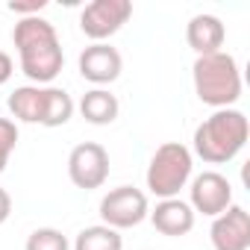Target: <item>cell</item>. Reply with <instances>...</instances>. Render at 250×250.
Segmentation results:
<instances>
[{
	"label": "cell",
	"instance_id": "6da1fadb",
	"mask_svg": "<svg viewBox=\"0 0 250 250\" xmlns=\"http://www.w3.org/2000/svg\"><path fill=\"white\" fill-rule=\"evenodd\" d=\"M12 42L18 47V59H21V71L33 80V83H50L59 77L62 65H65V53L56 36V27L42 18H21L12 30Z\"/></svg>",
	"mask_w": 250,
	"mask_h": 250
},
{
	"label": "cell",
	"instance_id": "7a4b0ae2",
	"mask_svg": "<svg viewBox=\"0 0 250 250\" xmlns=\"http://www.w3.org/2000/svg\"><path fill=\"white\" fill-rule=\"evenodd\" d=\"M247 136H250V124L244 112L215 109L194 130V153L206 165H224L241 153V147L247 145Z\"/></svg>",
	"mask_w": 250,
	"mask_h": 250
},
{
	"label": "cell",
	"instance_id": "3957f363",
	"mask_svg": "<svg viewBox=\"0 0 250 250\" xmlns=\"http://www.w3.org/2000/svg\"><path fill=\"white\" fill-rule=\"evenodd\" d=\"M191 80H194L197 100L212 106V109H232V103L241 97L238 62L224 50L209 53V56H197L194 68H191Z\"/></svg>",
	"mask_w": 250,
	"mask_h": 250
},
{
	"label": "cell",
	"instance_id": "277c9868",
	"mask_svg": "<svg viewBox=\"0 0 250 250\" xmlns=\"http://www.w3.org/2000/svg\"><path fill=\"white\" fill-rule=\"evenodd\" d=\"M191 168H194V159H191V150L180 142H165L162 147H156L150 165H147V188L150 194H156L159 200H171L177 197L188 180H191Z\"/></svg>",
	"mask_w": 250,
	"mask_h": 250
},
{
	"label": "cell",
	"instance_id": "5b68a950",
	"mask_svg": "<svg viewBox=\"0 0 250 250\" xmlns=\"http://www.w3.org/2000/svg\"><path fill=\"white\" fill-rule=\"evenodd\" d=\"M150 215V203H147V194L136 186H118L112 188L103 200H100V218L106 227L112 229H130V227H139L145 218Z\"/></svg>",
	"mask_w": 250,
	"mask_h": 250
},
{
	"label": "cell",
	"instance_id": "8992f818",
	"mask_svg": "<svg viewBox=\"0 0 250 250\" xmlns=\"http://www.w3.org/2000/svg\"><path fill=\"white\" fill-rule=\"evenodd\" d=\"M133 15V3L130 0H94L80 12V30L94 42H106L109 36H115Z\"/></svg>",
	"mask_w": 250,
	"mask_h": 250
},
{
	"label": "cell",
	"instance_id": "52a82bcc",
	"mask_svg": "<svg viewBox=\"0 0 250 250\" xmlns=\"http://www.w3.org/2000/svg\"><path fill=\"white\" fill-rule=\"evenodd\" d=\"M68 177L77 188H100L109 180V153L97 142H83L68 156Z\"/></svg>",
	"mask_w": 250,
	"mask_h": 250
},
{
	"label": "cell",
	"instance_id": "ba28073f",
	"mask_svg": "<svg viewBox=\"0 0 250 250\" xmlns=\"http://www.w3.org/2000/svg\"><path fill=\"white\" fill-rule=\"evenodd\" d=\"M191 212L206 215V218H218L221 212H227L232 206V186L224 174L218 171H203L191 180Z\"/></svg>",
	"mask_w": 250,
	"mask_h": 250
},
{
	"label": "cell",
	"instance_id": "9c48e42d",
	"mask_svg": "<svg viewBox=\"0 0 250 250\" xmlns=\"http://www.w3.org/2000/svg\"><path fill=\"white\" fill-rule=\"evenodd\" d=\"M80 77L94 83L97 88L115 83L121 77V68H124V59L118 53V47L100 42V44H88L83 53H80Z\"/></svg>",
	"mask_w": 250,
	"mask_h": 250
},
{
	"label": "cell",
	"instance_id": "30bf717a",
	"mask_svg": "<svg viewBox=\"0 0 250 250\" xmlns=\"http://www.w3.org/2000/svg\"><path fill=\"white\" fill-rule=\"evenodd\" d=\"M215 250H250V215L244 206H229L212 221L209 229Z\"/></svg>",
	"mask_w": 250,
	"mask_h": 250
},
{
	"label": "cell",
	"instance_id": "8fae6325",
	"mask_svg": "<svg viewBox=\"0 0 250 250\" xmlns=\"http://www.w3.org/2000/svg\"><path fill=\"white\" fill-rule=\"evenodd\" d=\"M224 39H227V30H224V21L218 15H194L186 27V42L188 47L197 53V56H209V53H218L224 47Z\"/></svg>",
	"mask_w": 250,
	"mask_h": 250
},
{
	"label": "cell",
	"instance_id": "7c38bea8",
	"mask_svg": "<svg viewBox=\"0 0 250 250\" xmlns=\"http://www.w3.org/2000/svg\"><path fill=\"white\" fill-rule=\"evenodd\" d=\"M153 221V227L162 232V235H171V238H180V235H188L194 229V212L186 200L180 197H171V200H159L156 209L147 215Z\"/></svg>",
	"mask_w": 250,
	"mask_h": 250
},
{
	"label": "cell",
	"instance_id": "4fadbf2b",
	"mask_svg": "<svg viewBox=\"0 0 250 250\" xmlns=\"http://www.w3.org/2000/svg\"><path fill=\"white\" fill-rule=\"evenodd\" d=\"M118 112H121V103H118V97L109 88H91L80 100V115L88 124H94V127H106V124H112L118 118Z\"/></svg>",
	"mask_w": 250,
	"mask_h": 250
},
{
	"label": "cell",
	"instance_id": "5bb4252c",
	"mask_svg": "<svg viewBox=\"0 0 250 250\" xmlns=\"http://www.w3.org/2000/svg\"><path fill=\"white\" fill-rule=\"evenodd\" d=\"M9 112L24 121V124H42V115H44V88L39 85H21L9 94L6 100Z\"/></svg>",
	"mask_w": 250,
	"mask_h": 250
},
{
	"label": "cell",
	"instance_id": "9a60e30c",
	"mask_svg": "<svg viewBox=\"0 0 250 250\" xmlns=\"http://www.w3.org/2000/svg\"><path fill=\"white\" fill-rule=\"evenodd\" d=\"M74 100L65 88L47 85L44 88V115H42V127H62L74 118Z\"/></svg>",
	"mask_w": 250,
	"mask_h": 250
},
{
	"label": "cell",
	"instance_id": "2e32d148",
	"mask_svg": "<svg viewBox=\"0 0 250 250\" xmlns=\"http://www.w3.org/2000/svg\"><path fill=\"white\" fill-rule=\"evenodd\" d=\"M74 250H124V235L106 224H94L80 229L74 238Z\"/></svg>",
	"mask_w": 250,
	"mask_h": 250
},
{
	"label": "cell",
	"instance_id": "e0dca14e",
	"mask_svg": "<svg viewBox=\"0 0 250 250\" xmlns=\"http://www.w3.org/2000/svg\"><path fill=\"white\" fill-rule=\"evenodd\" d=\"M24 250H71V244L56 227H39L30 232Z\"/></svg>",
	"mask_w": 250,
	"mask_h": 250
},
{
	"label": "cell",
	"instance_id": "ac0fdd59",
	"mask_svg": "<svg viewBox=\"0 0 250 250\" xmlns=\"http://www.w3.org/2000/svg\"><path fill=\"white\" fill-rule=\"evenodd\" d=\"M15 145H18V127H15V121L0 118V174L6 171V162H9Z\"/></svg>",
	"mask_w": 250,
	"mask_h": 250
},
{
	"label": "cell",
	"instance_id": "d6986e66",
	"mask_svg": "<svg viewBox=\"0 0 250 250\" xmlns=\"http://www.w3.org/2000/svg\"><path fill=\"white\" fill-rule=\"evenodd\" d=\"M44 6H47V0H9V3H6V9L15 12V15H21V18H33Z\"/></svg>",
	"mask_w": 250,
	"mask_h": 250
},
{
	"label": "cell",
	"instance_id": "ffe728a7",
	"mask_svg": "<svg viewBox=\"0 0 250 250\" xmlns=\"http://www.w3.org/2000/svg\"><path fill=\"white\" fill-rule=\"evenodd\" d=\"M12 74H15V62H12V56H9L6 50H0V85H6V83L12 80Z\"/></svg>",
	"mask_w": 250,
	"mask_h": 250
},
{
	"label": "cell",
	"instance_id": "44dd1931",
	"mask_svg": "<svg viewBox=\"0 0 250 250\" xmlns=\"http://www.w3.org/2000/svg\"><path fill=\"white\" fill-rule=\"evenodd\" d=\"M9 215H12V197L6 188H0V224H6Z\"/></svg>",
	"mask_w": 250,
	"mask_h": 250
}]
</instances>
